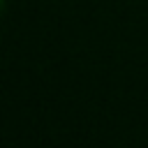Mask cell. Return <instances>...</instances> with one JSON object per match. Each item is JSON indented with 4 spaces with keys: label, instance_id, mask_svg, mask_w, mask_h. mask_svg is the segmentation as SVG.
<instances>
[{
    "label": "cell",
    "instance_id": "6da1fadb",
    "mask_svg": "<svg viewBox=\"0 0 148 148\" xmlns=\"http://www.w3.org/2000/svg\"><path fill=\"white\" fill-rule=\"evenodd\" d=\"M5 5H7V0H0V14L5 12Z\"/></svg>",
    "mask_w": 148,
    "mask_h": 148
}]
</instances>
